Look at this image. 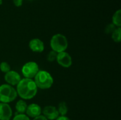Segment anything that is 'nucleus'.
I'll list each match as a JSON object with an SVG mask.
<instances>
[{
	"mask_svg": "<svg viewBox=\"0 0 121 120\" xmlns=\"http://www.w3.org/2000/svg\"><path fill=\"white\" fill-rule=\"evenodd\" d=\"M17 90L9 84H2L0 86V102L9 103L14 101L17 97Z\"/></svg>",
	"mask_w": 121,
	"mask_h": 120,
	"instance_id": "nucleus-3",
	"label": "nucleus"
},
{
	"mask_svg": "<svg viewBox=\"0 0 121 120\" xmlns=\"http://www.w3.org/2000/svg\"><path fill=\"white\" fill-rule=\"evenodd\" d=\"M56 120H70V119L67 116H66V115H59Z\"/></svg>",
	"mask_w": 121,
	"mask_h": 120,
	"instance_id": "nucleus-21",
	"label": "nucleus"
},
{
	"mask_svg": "<svg viewBox=\"0 0 121 120\" xmlns=\"http://www.w3.org/2000/svg\"><path fill=\"white\" fill-rule=\"evenodd\" d=\"M117 27L113 24L111 23L107 25L105 28V32L107 34H112V33L114 31Z\"/></svg>",
	"mask_w": 121,
	"mask_h": 120,
	"instance_id": "nucleus-18",
	"label": "nucleus"
},
{
	"mask_svg": "<svg viewBox=\"0 0 121 120\" xmlns=\"http://www.w3.org/2000/svg\"><path fill=\"white\" fill-rule=\"evenodd\" d=\"M34 82L37 88L42 89H48L53 84V78L48 72L39 70L34 76Z\"/></svg>",
	"mask_w": 121,
	"mask_h": 120,
	"instance_id": "nucleus-2",
	"label": "nucleus"
},
{
	"mask_svg": "<svg viewBox=\"0 0 121 120\" xmlns=\"http://www.w3.org/2000/svg\"><path fill=\"white\" fill-rule=\"evenodd\" d=\"M28 1H33V0H28Z\"/></svg>",
	"mask_w": 121,
	"mask_h": 120,
	"instance_id": "nucleus-24",
	"label": "nucleus"
},
{
	"mask_svg": "<svg viewBox=\"0 0 121 120\" xmlns=\"http://www.w3.org/2000/svg\"><path fill=\"white\" fill-rule=\"evenodd\" d=\"M50 46L53 51L57 53L61 52L66 50L68 47V41L65 35L57 34L51 38Z\"/></svg>",
	"mask_w": 121,
	"mask_h": 120,
	"instance_id": "nucleus-4",
	"label": "nucleus"
},
{
	"mask_svg": "<svg viewBox=\"0 0 121 120\" xmlns=\"http://www.w3.org/2000/svg\"><path fill=\"white\" fill-rule=\"evenodd\" d=\"M29 48L34 52H42L44 49V44L41 40L39 38H34L29 42Z\"/></svg>",
	"mask_w": 121,
	"mask_h": 120,
	"instance_id": "nucleus-10",
	"label": "nucleus"
},
{
	"mask_svg": "<svg viewBox=\"0 0 121 120\" xmlns=\"http://www.w3.org/2000/svg\"><path fill=\"white\" fill-rule=\"evenodd\" d=\"M42 112L44 116L48 120H55L60 115L57 109L54 106H46L43 108Z\"/></svg>",
	"mask_w": 121,
	"mask_h": 120,
	"instance_id": "nucleus-9",
	"label": "nucleus"
},
{
	"mask_svg": "<svg viewBox=\"0 0 121 120\" xmlns=\"http://www.w3.org/2000/svg\"><path fill=\"white\" fill-rule=\"evenodd\" d=\"M57 55V53L56 52L53 50L50 51L47 55V60L48 62H53L54 61H56Z\"/></svg>",
	"mask_w": 121,
	"mask_h": 120,
	"instance_id": "nucleus-16",
	"label": "nucleus"
},
{
	"mask_svg": "<svg viewBox=\"0 0 121 120\" xmlns=\"http://www.w3.org/2000/svg\"><path fill=\"white\" fill-rule=\"evenodd\" d=\"M2 4V0H0V5H1Z\"/></svg>",
	"mask_w": 121,
	"mask_h": 120,
	"instance_id": "nucleus-23",
	"label": "nucleus"
},
{
	"mask_svg": "<svg viewBox=\"0 0 121 120\" xmlns=\"http://www.w3.org/2000/svg\"><path fill=\"white\" fill-rule=\"evenodd\" d=\"M5 81L10 85H17L21 80V76L15 71H9L5 73L4 76Z\"/></svg>",
	"mask_w": 121,
	"mask_h": 120,
	"instance_id": "nucleus-7",
	"label": "nucleus"
},
{
	"mask_svg": "<svg viewBox=\"0 0 121 120\" xmlns=\"http://www.w3.org/2000/svg\"><path fill=\"white\" fill-rule=\"evenodd\" d=\"M59 115H66L68 112V107H67V104L65 102H60L58 105V108H57Z\"/></svg>",
	"mask_w": 121,
	"mask_h": 120,
	"instance_id": "nucleus-14",
	"label": "nucleus"
},
{
	"mask_svg": "<svg viewBox=\"0 0 121 120\" xmlns=\"http://www.w3.org/2000/svg\"><path fill=\"white\" fill-rule=\"evenodd\" d=\"M28 105L27 104L26 102L22 100H19L15 104V109L18 114H24L26 113V110Z\"/></svg>",
	"mask_w": 121,
	"mask_h": 120,
	"instance_id": "nucleus-12",
	"label": "nucleus"
},
{
	"mask_svg": "<svg viewBox=\"0 0 121 120\" xmlns=\"http://www.w3.org/2000/svg\"><path fill=\"white\" fill-rule=\"evenodd\" d=\"M13 111L7 103L0 102V120H10Z\"/></svg>",
	"mask_w": 121,
	"mask_h": 120,
	"instance_id": "nucleus-8",
	"label": "nucleus"
},
{
	"mask_svg": "<svg viewBox=\"0 0 121 120\" xmlns=\"http://www.w3.org/2000/svg\"><path fill=\"white\" fill-rule=\"evenodd\" d=\"M21 71L25 78L32 79L39 71V67L35 62L29 61L22 66Z\"/></svg>",
	"mask_w": 121,
	"mask_h": 120,
	"instance_id": "nucleus-5",
	"label": "nucleus"
},
{
	"mask_svg": "<svg viewBox=\"0 0 121 120\" xmlns=\"http://www.w3.org/2000/svg\"><path fill=\"white\" fill-rule=\"evenodd\" d=\"M33 120H48L43 115H40L39 116L34 118Z\"/></svg>",
	"mask_w": 121,
	"mask_h": 120,
	"instance_id": "nucleus-22",
	"label": "nucleus"
},
{
	"mask_svg": "<svg viewBox=\"0 0 121 120\" xmlns=\"http://www.w3.org/2000/svg\"><path fill=\"white\" fill-rule=\"evenodd\" d=\"M112 38L115 42H120L121 41V28L117 27L115 30L112 33Z\"/></svg>",
	"mask_w": 121,
	"mask_h": 120,
	"instance_id": "nucleus-15",
	"label": "nucleus"
},
{
	"mask_svg": "<svg viewBox=\"0 0 121 120\" xmlns=\"http://www.w3.org/2000/svg\"><path fill=\"white\" fill-rule=\"evenodd\" d=\"M13 120H30V118L26 114H17L14 117Z\"/></svg>",
	"mask_w": 121,
	"mask_h": 120,
	"instance_id": "nucleus-19",
	"label": "nucleus"
},
{
	"mask_svg": "<svg viewBox=\"0 0 121 120\" xmlns=\"http://www.w3.org/2000/svg\"><path fill=\"white\" fill-rule=\"evenodd\" d=\"M37 87L34 80L30 78L21 79L17 85V94L24 100H30L36 95Z\"/></svg>",
	"mask_w": 121,
	"mask_h": 120,
	"instance_id": "nucleus-1",
	"label": "nucleus"
},
{
	"mask_svg": "<svg viewBox=\"0 0 121 120\" xmlns=\"http://www.w3.org/2000/svg\"><path fill=\"white\" fill-rule=\"evenodd\" d=\"M14 5L17 7H21L22 5L23 0H13Z\"/></svg>",
	"mask_w": 121,
	"mask_h": 120,
	"instance_id": "nucleus-20",
	"label": "nucleus"
},
{
	"mask_svg": "<svg viewBox=\"0 0 121 120\" xmlns=\"http://www.w3.org/2000/svg\"><path fill=\"white\" fill-rule=\"evenodd\" d=\"M42 112L41 107L37 104H31L27 106L26 113L28 117L35 118L41 115Z\"/></svg>",
	"mask_w": 121,
	"mask_h": 120,
	"instance_id": "nucleus-11",
	"label": "nucleus"
},
{
	"mask_svg": "<svg viewBox=\"0 0 121 120\" xmlns=\"http://www.w3.org/2000/svg\"><path fill=\"white\" fill-rule=\"evenodd\" d=\"M56 61L60 66L65 68H69L72 64V59L69 54L63 51L57 53Z\"/></svg>",
	"mask_w": 121,
	"mask_h": 120,
	"instance_id": "nucleus-6",
	"label": "nucleus"
},
{
	"mask_svg": "<svg viewBox=\"0 0 121 120\" xmlns=\"http://www.w3.org/2000/svg\"><path fill=\"white\" fill-rule=\"evenodd\" d=\"M112 24L117 27H121V10L118 9L112 16Z\"/></svg>",
	"mask_w": 121,
	"mask_h": 120,
	"instance_id": "nucleus-13",
	"label": "nucleus"
},
{
	"mask_svg": "<svg viewBox=\"0 0 121 120\" xmlns=\"http://www.w3.org/2000/svg\"><path fill=\"white\" fill-rule=\"evenodd\" d=\"M0 69L4 73H7L11 70V67L7 62H2L0 64Z\"/></svg>",
	"mask_w": 121,
	"mask_h": 120,
	"instance_id": "nucleus-17",
	"label": "nucleus"
}]
</instances>
